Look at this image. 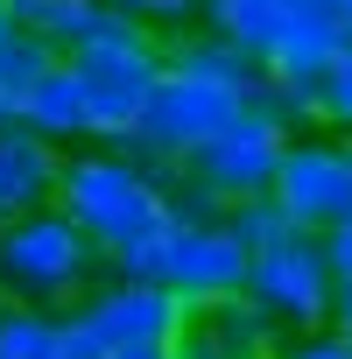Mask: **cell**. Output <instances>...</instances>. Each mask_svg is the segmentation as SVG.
Instances as JSON below:
<instances>
[{
	"instance_id": "1",
	"label": "cell",
	"mask_w": 352,
	"mask_h": 359,
	"mask_svg": "<svg viewBox=\"0 0 352 359\" xmlns=\"http://www.w3.org/2000/svg\"><path fill=\"white\" fill-rule=\"evenodd\" d=\"M57 212L99 247V261L127 254L134 240L169 226L155 162H141L134 148H64V176H57Z\"/></svg>"
},
{
	"instance_id": "2",
	"label": "cell",
	"mask_w": 352,
	"mask_h": 359,
	"mask_svg": "<svg viewBox=\"0 0 352 359\" xmlns=\"http://www.w3.org/2000/svg\"><path fill=\"white\" fill-rule=\"evenodd\" d=\"M71 78H78V106H85V141L92 148H127L148 99H155V78H162V36L113 15L85 50L64 57Z\"/></svg>"
},
{
	"instance_id": "3",
	"label": "cell",
	"mask_w": 352,
	"mask_h": 359,
	"mask_svg": "<svg viewBox=\"0 0 352 359\" xmlns=\"http://www.w3.org/2000/svg\"><path fill=\"white\" fill-rule=\"evenodd\" d=\"M99 247L57 212H29L15 226H0V296L29 303V310H71L92 282H99Z\"/></svg>"
},
{
	"instance_id": "4",
	"label": "cell",
	"mask_w": 352,
	"mask_h": 359,
	"mask_svg": "<svg viewBox=\"0 0 352 359\" xmlns=\"http://www.w3.org/2000/svg\"><path fill=\"white\" fill-rule=\"evenodd\" d=\"M247 106H254V99L233 92V85H219V78H198V71L162 64L155 99H148V113H141V127H134L127 148H134L141 162H184V155H198L219 127H233Z\"/></svg>"
},
{
	"instance_id": "5",
	"label": "cell",
	"mask_w": 352,
	"mask_h": 359,
	"mask_svg": "<svg viewBox=\"0 0 352 359\" xmlns=\"http://www.w3.org/2000/svg\"><path fill=\"white\" fill-rule=\"evenodd\" d=\"M247 303H261V310L282 324V338L324 331L331 310H338V282H331L324 240H317V233H289L282 247L254 254V268H247Z\"/></svg>"
},
{
	"instance_id": "6",
	"label": "cell",
	"mask_w": 352,
	"mask_h": 359,
	"mask_svg": "<svg viewBox=\"0 0 352 359\" xmlns=\"http://www.w3.org/2000/svg\"><path fill=\"white\" fill-rule=\"evenodd\" d=\"M289 141H296L289 127H275L268 113H254V106H247L233 127H219L198 155H184L176 169H184L198 191H212V198L233 212V205H247V198H268V191H275V169H282Z\"/></svg>"
},
{
	"instance_id": "7",
	"label": "cell",
	"mask_w": 352,
	"mask_h": 359,
	"mask_svg": "<svg viewBox=\"0 0 352 359\" xmlns=\"http://www.w3.org/2000/svg\"><path fill=\"white\" fill-rule=\"evenodd\" d=\"M268 198L282 205V219L296 233H331L338 219H352V148L338 134H324V127L296 134Z\"/></svg>"
},
{
	"instance_id": "8",
	"label": "cell",
	"mask_w": 352,
	"mask_h": 359,
	"mask_svg": "<svg viewBox=\"0 0 352 359\" xmlns=\"http://www.w3.org/2000/svg\"><path fill=\"white\" fill-rule=\"evenodd\" d=\"M71 317L92 331L99 352H113V345H169L176 324H184L191 310L176 303L162 282H120V275H99V282L71 303Z\"/></svg>"
},
{
	"instance_id": "9",
	"label": "cell",
	"mask_w": 352,
	"mask_h": 359,
	"mask_svg": "<svg viewBox=\"0 0 352 359\" xmlns=\"http://www.w3.org/2000/svg\"><path fill=\"white\" fill-rule=\"evenodd\" d=\"M247 268H254V254H247L226 226H184V219H169L162 289L184 303V310H212V303L247 296Z\"/></svg>"
},
{
	"instance_id": "10",
	"label": "cell",
	"mask_w": 352,
	"mask_h": 359,
	"mask_svg": "<svg viewBox=\"0 0 352 359\" xmlns=\"http://www.w3.org/2000/svg\"><path fill=\"white\" fill-rule=\"evenodd\" d=\"M352 43L345 15H338V0H282V36L261 64V78H296V85H317L338 50Z\"/></svg>"
},
{
	"instance_id": "11",
	"label": "cell",
	"mask_w": 352,
	"mask_h": 359,
	"mask_svg": "<svg viewBox=\"0 0 352 359\" xmlns=\"http://www.w3.org/2000/svg\"><path fill=\"white\" fill-rule=\"evenodd\" d=\"M57 176H64V148H50L43 134L8 127L0 134V226L57 205Z\"/></svg>"
},
{
	"instance_id": "12",
	"label": "cell",
	"mask_w": 352,
	"mask_h": 359,
	"mask_svg": "<svg viewBox=\"0 0 352 359\" xmlns=\"http://www.w3.org/2000/svg\"><path fill=\"white\" fill-rule=\"evenodd\" d=\"M15 127L22 134H43L50 148H85V106H78V78H71L64 57L15 99Z\"/></svg>"
},
{
	"instance_id": "13",
	"label": "cell",
	"mask_w": 352,
	"mask_h": 359,
	"mask_svg": "<svg viewBox=\"0 0 352 359\" xmlns=\"http://www.w3.org/2000/svg\"><path fill=\"white\" fill-rule=\"evenodd\" d=\"M106 22H113L106 0H15V29H22V36H36L50 57L85 50Z\"/></svg>"
},
{
	"instance_id": "14",
	"label": "cell",
	"mask_w": 352,
	"mask_h": 359,
	"mask_svg": "<svg viewBox=\"0 0 352 359\" xmlns=\"http://www.w3.org/2000/svg\"><path fill=\"white\" fill-rule=\"evenodd\" d=\"M212 36H226L240 57L268 64L275 36H282V0H205V15H198Z\"/></svg>"
},
{
	"instance_id": "15",
	"label": "cell",
	"mask_w": 352,
	"mask_h": 359,
	"mask_svg": "<svg viewBox=\"0 0 352 359\" xmlns=\"http://www.w3.org/2000/svg\"><path fill=\"white\" fill-rule=\"evenodd\" d=\"M205 324H212V338L226 345V359H275V352H282V324H275L261 303H247V296L212 303Z\"/></svg>"
},
{
	"instance_id": "16",
	"label": "cell",
	"mask_w": 352,
	"mask_h": 359,
	"mask_svg": "<svg viewBox=\"0 0 352 359\" xmlns=\"http://www.w3.org/2000/svg\"><path fill=\"white\" fill-rule=\"evenodd\" d=\"M0 359H64V310L0 303Z\"/></svg>"
},
{
	"instance_id": "17",
	"label": "cell",
	"mask_w": 352,
	"mask_h": 359,
	"mask_svg": "<svg viewBox=\"0 0 352 359\" xmlns=\"http://www.w3.org/2000/svg\"><path fill=\"white\" fill-rule=\"evenodd\" d=\"M226 233H233L247 254H268V247H282L296 226L282 219V205H275V198H247V205H233V212H226Z\"/></svg>"
},
{
	"instance_id": "18",
	"label": "cell",
	"mask_w": 352,
	"mask_h": 359,
	"mask_svg": "<svg viewBox=\"0 0 352 359\" xmlns=\"http://www.w3.org/2000/svg\"><path fill=\"white\" fill-rule=\"evenodd\" d=\"M317 127L338 134V141H352V43H345L338 64L317 78Z\"/></svg>"
},
{
	"instance_id": "19",
	"label": "cell",
	"mask_w": 352,
	"mask_h": 359,
	"mask_svg": "<svg viewBox=\"0 0 352 359\" xmlns=\"http://www.w3.org/2000/svg\"><path fill=\"white\" fill-rule=\"evenodd\" d=\"M106 8L141 22V29H155V36H184V29H198L205 0H106Z\"/></svg>"
},
{
	"instance_id": "20",
	"label": "cell",
	"mask_w": 352,
	"mask_h": 359,
	"mask_svg": "<svg viewBox=\"0 0 352 359\" xmlns=\"http://www.w3.org/2000/svg\"><path fill=\"white\" fill-rule=\"evenodd\" d=\"M50 64H57V57H50L36 36H22V29H15L8 43H0V92H8V99H22V92H29Z\"/></svg>"
},
{
	"instance_id": "21",
	"label": "cell",
	"mask_w": 352,
	"mask_h": 359,
	"mask_svg": "<svg viewBox=\"0 0 352 359\" xmlns=\"http://www.w3.org/2000/svg\"><path fill=\"white\" fill-rule=\"evenodd\" d=\"M169 359H226V345L212 338V324H205V310H191L184 324H176V338H169Z\"/></svg>"
},
{
	"instance_id": "22",
	"label": "cell",
	"mask_w": 352,
	"mask_h": 359,
	"mask_svg": "<svg viewBox=\"0 0 352 359\" xmlns=\"http://www.w3.org/2000/svg\"><path fill=\"white\" fill-rule=\"evenodd\" d=\"M275 359H352V345L324 324V331H296V338H282V352Z\"/></svg>"
},
{
	"instance_id": "23",
	"label": "cell",
	"mask_w": 352,
	"mask_h": 359,
	"mask_svg": "<svg viewBox=\"0 0 352 359\" xmlns=\"http://www.w3.org/2000/svg\"><path fill=\"white\" fill-rule=\"evenodd\" d=\"M324 240V261H331V282H338V296H352V219H338L331 233H317Z\"/></svg>"
},
{
	"instance_id": "24",
	"label": "cell",
	"mask_w": 352,
	"mask_h": 359,
	"mask_svg": "<svg viewBox=\"0 0 352 359\" xmlns=\"http://www.w3.org/2000/svg\"><path fill=\"white\" fill-rule=\"evenodd\" d=\"M99 359H169V345H113V352H99Z\"/></svg>"
},
{
	"instance_id": "25",
	"label": "cell",
	"mask_w": 352,
	"mask_h": 359,
	"mask_svg": "<svg viewBox=\"0 0 352 359\" xmlns=\"http://www.w3.org/2000/svg\"><path fill=\"white\" fill-rule=\"evenodd\" d=\"M331 331L352 345V296H338V310H331Z\"/></svg>"
},
{
	"instance_id": "26",
	"label": "cell",
	"mask_w": 352,
	"mask_h": 359,
	"mask_svg": "<svg viewBox=\"0 0 352 359\" xmlns=\"http://www.w3.org/2000/svg\"><path fill=\"white\" fill-rule=\"evenodd\" d=\"M15 36V0H0V43Z\"/></svg>"
},
{
	"instance_id": "27",
	"label": "cell",
	"mask_w": 352,
	"mask_h": 359,
	"mask_svg": "<svg viewBox=\"0 0 352 359\" xmlns=\"http://www.w3.org/2000/svg\"><path fill=\"white\" fill-rule=\"evenodd\" d=\"M8 127H15V99H8V92H0V134H8Z\"/></svg>"
},
{
	"instance_id": "28",
	"label": "cell",
	"mask_w": 352,
	"mask_h": 359,
	"mask_svg": "<svg viewBox=\"0 0 352 359\" xmlns=\"http://www.w3.org/2000/svg\"><path fill=\"white\" fill-rule=\"evenodd\" d=\"M338 15H345V29H352V0H338Z\"/></svg>"
},
{
	"instance_id": "29",
	"label": "cell",
	"mask_w": 352,
	"mask_h": 359,
	"mask_svg": "<svg viewBox=\"0 0 352 359\" xmlns=\"http://www.w3.org/2000/svg\"><path fill=\"white\" fill-rule=\"evenodd\" d=\"M0 303H8V296H0Z\"/></svg>"
},
{
	"instance_id": "30",
	"label": "cell",
	"mask_w": 352,
	"mask_h": 359,
	"mask_svg": "<svg viewBox=\"0 0 352 359\" xmlns=\"http://www.w3.org/2000/svg\"><path fill=\"white\" fill-rule=\"evenodd\" d=\"M345 148H352V141H345Z\"/></svg>"
}]
</instances>
